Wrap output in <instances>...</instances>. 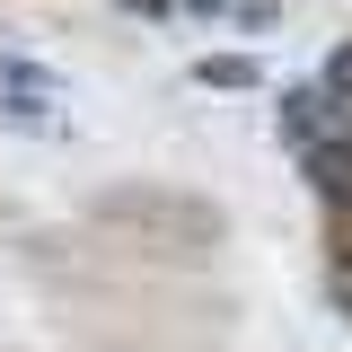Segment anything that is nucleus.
Instances as JSON below:
<instances>
[{
	"mask_svg": "<svg viewBox=\"0 0 352 352\" xmlns=\"http://www.w3.org/2000/svg\"><path fill=\"white\" fill-rule=\"evenodd\" d=\"M0 80H9V97H18V106H36L44 88H53V80H44V62H27V53H9V62H0Z\"/></svg>",
	"mask_w": 352,
	"mask_h": 352,
	"instance_id": "nucleus-2",
	"label": "nucleus"
},
{
	"mask_svg": "<svg viewBox=\"0 0 352 352\" xmlns=\"http://www.w3.org/2000/svg\"><path fill=\"white\" fill-rule=\"evenodd\" d=\"M256 80H264L256 53H203L194 62V88H220V97H238V88H256Z\"/></svg>",
	"mask_w": 352,
	"mask_h": 352,
	"instance_id": "nucleus-1",
	"label": "nucleus"
},
{
	"mask_svg": "<svg viewBox=\"0 0 352 352\" xmlns=\"http://www.w3.org/2000/svg\"><path fill=\"white\" fill-rule=\"evenodd\" d=\"M344 264H352V212H344Z\"/></svg>",
	"mask_w": 352,
	"mask_h": 352,
	"instance_id": "nucleus-3",
	"label": "nucleus"
}]
</instances>
